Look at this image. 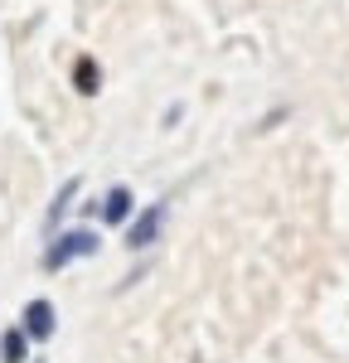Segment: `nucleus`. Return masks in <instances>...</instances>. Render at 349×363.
Wrapping results in <instances>:
<instances>
[{"mask_svg":"<svg viewBox=\"0 0 349 363\" xmlns=\"http://www.w3.org/2000/svg\"><path fill=\"white\" fill-rule=\"evenodd\" d=\"M0 359L5 363H25L29 359V335L25 330H5V335H0Z\"/></svg>","mask_w":349,"mask_h":363,"instance_id":"obj_6","label":"nucleus"},{"mask_svg":"<svg viewBox=\"0 0 349 363\" xmlns=\"http://www.w3.org/2000/svg\"><path fill=\"white\" fill-rule=\"evenodd\" d=\"M160 218H165V208L160 203H150L145 213H136V223H126V247L131 252H141L155 242V233H160Z\"/></svg>","mask_w":349,"mask_h":363,"instance_id":"obj_3","label":"nucleus"},{"mask_svg":"<svg viewBox=\"0 0 349 363\" xmlns=\"http://www.w3.org/2000/svg\"><path fill=\"white\" fill-rule=\"evenodd\" d=\"M78 189H83V179H68V184H63V189L54 194V203H49V228L63 223V213H68V203L78 199Z\"/></svg>","mask_w":349,"mask_h":363,"instance_id":"obj_7","label":"nucleus"},{"mask_svg":"<svg viewBox=\"0 0 349 363\" xmlns=\"http://www.w3.org/2000/svg\"><path fill=\"white\" fill-rule=\"evenodd\" d=\"M97 252V233L92 228H68V233H58L49 252H44V272H63L68 262H78V257H92Z\"/></svg>","mask_w":349,"mask_h":363,"instance_id":"obj_1","label":"nucleus"},{"mask_svg":"<svg viewBox=\"0 0 349 363\" xmlns=\"http://www.w3.org/2000/svg\"><path fill=\"white\" fill-rule=\"evenodd\" d=\"M34 344H44V339H54V330H58V315H54V306L49 301H29L25 306V325H20Z\"/></svg>","mask_w":349,"mask_h":363,"instance_id":"obj_2","label":"nucleus"},{"mask_svg":"<svg viewBox=\"0 0 349 363\" xmlns=\"http://www.w3.org/2000/svg\"><path fill=\"white\" fill-rule=\"evenodd\" d=\"M73 87H78L83 97H97V87H102L97 58H78V63H73Z\"/></svg>","mask_w":349,"mask_h":363,"instance_id":"obj_5","label":"nucleus"},{"mask_svg":"<svg viewBox=\"0 0 349 363\" xmlns=\"http://www.w3.org/2000/svg\"><path fill=\"white\" fill-rule=\"evenodd\" d=\"M97 213H102L112 228L131 223V218H136V194H131L126 184H116V189H107V199H102V208H97Z\"/></svg>","mask_w":349,"mask_h":363,"instance_id":"obj_4","label":"nucleus"}]
</instances>
